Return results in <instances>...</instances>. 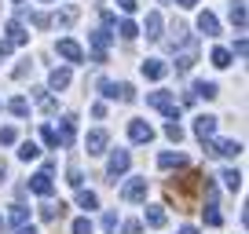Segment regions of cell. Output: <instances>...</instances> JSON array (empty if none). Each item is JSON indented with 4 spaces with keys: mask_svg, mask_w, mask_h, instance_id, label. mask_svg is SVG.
<instances>
[{
    "mask_svg": "<svg viewBox=\"0 0 249 234\" xmlns=\"http://www.w3.org/2000/svg\"><path fill=\"white\" fill-rule=\"evenodd\" d=\"M205 176L202 172H187V176H172L169 183V198H176L179 209H191V194H202Z\"/></svg>",
    "mask_w": 249,
    "mask_h": 234,
    "instance_id": "cell-1",
    "label": "cell"
},
{
    "mask_svg": "<svg viewBox=\"0 0 249 234\" xmlns=\"http://www.w3.org/2000/svg\"><path fill=\"white\" fill-rule=\"evenodd\" d=\"M147 102H150L154 110H161L169 121H179V106H176V99H172L169 92H150V95H147Z\"/></svg>",
    "mask_w": 249,
    "mask_h": 234,
    "instance_id": "cell-2",
    "label": "cell"
},
{
    "mask_svg": "<svg viewBox=\"0 0 249 234\" xmlns=\"http://www.w3.org/2000/svg\"><path fill=\"white\" fill-rule=\"evenodd\" d=\"M88 40H92V63H107V48H110V30L103 26V30H95V33H88Z\"/></svg>",
    "mask_w": 249,
    "mask_h": 234,
    "instance_id": "cell-3",
    "label": "cell"
},
{
    "mask_svg": "<svg viewBox=\"0 0 249 234\" xmlns=\"http://www.w3.org/2000/svg\"><path fill=\"white\" fill-rule=\"evenodd\" d=\"M128 165H132L128 150H114V154H110V165H107V176H110V183H117V176H124V172H128Z\"/></svg>",
    "mask_w": 249,
    "mask_h": 234,
    "instance_id": "cell-4",
    "label": "cell"
},
{
    "mask_svg": "<svg viewBox=\"0 0 249 234\" xmlns=\"http://www.w3.org/2000/svg\"><path fill=\"white\" fill-rule=\"evenodd\" d=\"M121 198H124V201H143V198H147V176L128 180V183L121 187Z\"/></svg>",
    "mask_w": 249,
    "mask_h": 234,
    "instance_id": "cell-5",
    "label": "cell"
},
{
    "mask_svg": "<svg viewBox=\"0 0 249 234\" xmlns=\"http://www.w3.org/2000/svg\"><path fill=\"white\" fill-rule=\"evenodd\" d=\"M209 154L213 157H238L242 143H234V139H209Z\"/></svg>",
    "mask_w": 249,
    "mask_h": 234,
    "instance_id": "cell-6",
    "label": "cell"
},
{
    "mask_svg": "<svg viewBox=\"0 0 249 234\" xmlns=\"http://www.w3.org/2000/svg\"><path fill=\"white\" fill-rule=\"evenodd\" d=\"M55 51H59L66 63H85V51H81V44H77V40H70V37H62L59 44H55Z\"/></svg>",
    "mask_w": 249,
    "mask_h": 234,
    "instance_id": "cell-7",
    "label": "cell"
},
{
    "mask_svg": "<svg viewBox=\"0 0 249 234\" xmlns=\"http://www.w3.org/2000/svg\"><path fill=\"white\" fill-rule=\"evenodd\" d=\"M73 135H77V117L66 114L62 117V128L55 132V139H59V147H73Z\"/></svg>",
    "mask_w": 249,
    "mask_h": 234,
    "instance_id": "cell-8",
    "label": "cell"
},
{
    "mask_svg": "<svg viewBox=\"0 0 249 234\" xmlns=\"http://www.w3.org/2000/svg\"><path fill=\"white\" fill-rule=\"evenodd\" d=\"M30 190H33V194H40V198H52V190H55L52 172H37V176H30Z\"/></svg>",
    "mask_w": 249,
    "mask_h": 234,
    "instance_id": "cell-9",
    "label": "cell"
},
{
    "mask_svg": "<svg viewBox=\"0 0 249 234\" xmlns=\"http://www.w3.org/2000/svg\"><path fill=\"white\" fill-rule=\"evenodd\" d=\"M213 132H216V117H213V114H202V117L195 121V135H198L202 143H209Z\"/></svg>",
    "mask_w": 249,
    "mask_h": 234,
    "instance_id": "cell-10",
    "label": "cell"
},
{
    "mask_svg": "<svg viewBox=\"0 0 249 234\" xmlns=\"http://www.w3.org/2000/svg\"><path fill=\"white\" fill-rule=\"evenodd\" d=\"M128 139L132 143H150L154 139V128H150L147 121H132V125H128Z\"/></svg>",
    "mask_w": 249,
    "mask_h": 234,
    "instance_id": "cell-11",
    "label": "cell"
},
{
    "mask_svg": "<svg viewBox=\"0 0 249 234\" xmlns=\"http://www.w3.org/2000/svg\"><path fill=\"white\" fill-rule=\"evenodd\" d=\"M107 139H110V135L107 132H103V128H95V132H88V139H85V147H88V154H103V150H107Z\"/></svg>",
    "mask_w": 249,
    "mask_h": 234,
    "instance_id": "cell-12",
    "label": "cell"
},
{
    "mask_svg": "<svg viewBox=\"0 0 249 234\" xmlns=\"http://www.w3.org/2000/svg\"><path fill=\"white\" fill-rule=\"evenodd\" d=\"M165 73H169V66H165L161 59H147V63H143V77L147 81H161Z\"/></svg>",
    "mask_w": 249,
    "mask_h": 234,
    "instance_id": "cell-13",
    "label": "cell"
},
{
    "mask_svg": "<svg viewBox=\"0 0 249 234\" xmlns=\"http://www.w3.org/2000/svg\"><path fill=\"white\" fill-rule=\"evenodd\" d=\"M26 40H30V33L22 30V22H18V18H11V22H8V44L18 48V44H26Z\"/></svg>",
    "mask_w": 249,
    "mask_h": 234,
    "instance_id": "cell-14",
    "label": "cell"
},
{
    "mask_svg": "<svg viewBox=\"0 0 249 234\" xmlns=\"http://www.w3.org/2000/svg\"><path fill=\"white\" fill-rule=\"evenodd\" d=\"M198 30H202L205 37H216V33H220L216 15H213V11H202V15H198Z\"/></svg>",
    "mask_w": 249,
    "mask_h": 234,
    "instance_id": "cell-15",
    "label": "cell"
},
{
    "mask_svg": "<svg viewBox=\"0 0 249 234\" xmlns=\"http://www.w3.org/2000/svg\"><path fill=\"white\" fill-rule=\"evenodd\" d=\"M169 48H172V51H176V48H195V40H191V33H187V26H179V22H176V30H172Z\"/></svg>",
    "mask_w": 249,
    "mask_h": 234,
    "instance_id": "cell-16",
    "label": "cell"
},
{
    "mask_svg": "<svg viewBox=\"0 0 249 234\" xmlns=\"http://www.w3.org/2000/svg\"><path fill=\"white\" fill-rule=\"evenodd\" d=\"M143 33H147V40H161V15H158V11H150V15H147Z\"/></svg>",
    "mask_w": 249,
    "mask_h": 234,
    "instance_id": "cell-17",
    "label": "cell"
},
{
    "mask_svg": "<svg viewBox=\"0 0 249 234\" xmlns=\"http://www.w3.org/2000/svg\"><path fill=\"white\" fill-rule=\"evenodd\" d=\"M48 84H52L55 92H62V88H70V70H59V66H55V70L48 73Z\"/></svg>",
    "mask_w": 249,
    "mask_h": 234,
    "instance_id": "cell-18",
    "label": "cell"
},
{
    "mask_svg": "<svg viewBox=\"0 0 249 234\" xmlns=\"http://www.w3.org/2000/svg\"><path fill=\"white\" fill-rule=\"evenodd\" d=\"M191 95H195V99H216V95H220V88L213 84V81H198Z\"/></svg>",
    "mask_w": 249,
    "mask_h": 234,
    "instance_id": "cell-19",
    "label": "cell"
},
{
    "mask_svg": "<svg viewBox=\"0 0 249 234\" xmlns=\"http://www.w3.org/2000/svg\"><path fill=\"white\" fill-rule=\"evenodd\" d=\"M231 22L246 30V0H231Z\"/></svg>",
    "mask_w": 249,
    "mask_h": 234,
    "instance_id": "cell-20",
    "label": "cell"
},
{
    "mask_svg": "<svg viewBox=\"0 0 249 234\" xmlns=\"http://www.w3.org/2000/svg\"><path fill=\"white\" fill-rule=\"evenodd\" d=\"M158 165H161V168H179V165H187V157H183V154H172V150H165V154L158 157Z\"/></svg>",
    "mask_w": 249,
    "mask_h": 234,
    "instance_id": "cell-21",
    "label": "cell"
},
{
    "mask_svg": "<svg viewBox=\"0 0 249 234\" xmlns=\"http://www.w3.org/2000/svg\"><path fill=\"white\" fill-rule=\"evenodd\" d=\"M220 180H224L227 190H242V172H238V168H224V176H220Z\"/></svg>",
    "mask_w": 249,
    "mask_h": 234,
    "instance_id": "cell-22",
    "label": "cell"
},
{
    "mask_svg": "<svg viewBox=\"0 0 249 234\" xmlns=\"http://www.w3.org/2000/svg\"><path fill=\"white\" fill-rule=\"evenodd\" d=\"M147 227H165V209H158V205H147Z\"/></svg>",
    "mask_w": 249,
    "mask_h": 234,
    "instance_id": "cell-23",
    "label": "cell"
},
{
    "mask_svg": "<svg viewBox=\"0 0 249 234\" xmlns=\"http://www.w3.org/2000/svg\"><path fill=\"white\" fill-rule=\"evenodd\" d=\"M191 66H195V48H187V51L176 59V73H191Z\"/></svg>",
    "mask_w": 249,
    "mask_h": 234,
    "instance_id": "cell-24",
    "label": "cell"
},
{
    "mask_svg": "<svg viewBox=\"0 0 249 234\" xmlns=\"http://www.w3.org/2000/svg\"><path fill=\"white\" fill-rule=\"evenodd\" d=\"M77 205H81V209H88V212H92V209H99V198H95L92 190H77Z\"/></svg>",
    "mask_w": 249,
    "mask_h": 234,
    "instance_id": "cell-25",
    "label": "cell"
},
{
    "mask_svg": "<svg viewBox=\"0 0 249 234\" xmlns=\"http://www.w3.org/2000/svg\"><path fill=\"white\" fill-rule=\"evenodd\" d=\"M33 95H37V102H40V110H44V114H55V110H59V102H55L52 95H44V88H37Z\"/></svg>",
    "mask_w": 249,
    "mask_h": 234,
    "instance_id": "cell-26",
    "label": "cell"
},
{
    "mask_svg": "<svg viewBox=\"0 0 249 234\" xmlns=\"http://www.w3.org/2000/svg\"><path fill=\"white\" fill-rule=\"evenodd\" d=\"M213 66L227 70V66H231V51H227V48H213Z\"/></svg>",
    "mask_w": 249,
    "mask_h": 234,
    "instance_id": "cell-27",
    "label": "cell"
},
{
    "mask_svg": "<svg viewBox=\"0 0 249 234\" xmlns=\"http://www.w3.org/2000/svg\"><path fill=\"white\" fill-rule=\"evenodd\" d=\"M26 219H30V209H26V205H11V223L26 227Z\"/></svg>",
    "mask_w": 249,
    "mask_h": 234,
    "instance_id": "cell-28",
    "label": "cell"
},
{
    "mask_svg": "<svg viewBox=\"0 0 249 234\" xmlns=\"http://www.w3.org/2000/svg\"><path fill=\"white\" fill-rule=\"evenodd\" d=\"M117 33H121L124 40H136V37H140V30H136V22H128V18H124L121 26H117Z\"/></svg>",
    "mask_w": 249,
    "mask_h": 234,
    "instance_id": "cell-29",
    "label": "cell"
},
{
    "mask_svg": "<svg viewBox=\"0 0 249 234\" xmlns=\"http://www.w3.org/2000/svg\"><path fill=\"white\" fill-rule=\"evenodd\" d=\"M73 18H77V8H66V11H59V15H55V26H70Z\"/></svg>",
    "mask_w": 249,
    "mask_h": 234,
    "instance_id": "cell-30",
    "label": "cell"
},
{
    "mask_svg": "<svg viewBox=\"0 0 249 234\" xmlns=\"http://www.w3.org/2000/svg\"><path fill=\"white\" fill-rule=\"evenodd\" d=\"M37 154H40V150H37V143H22V147H18V157H22V161H33Z\"/></svg>",
    "mask_w": 249,
    "mask_h": 234,
    "instance_id": "cell-31",
    "label": "cell"
},
{
    "mask_svg": "<svg viewBox=\"0 0 249 234\" xmlns=\"http://www.w3.org/2000/svg\"><path fill=\"white\" fill-rule=\"evenodd\" d=\"M117 99L121 102H136V88L132 84H117Z\"/></svg>",
    "mask_w": 249,
    "mask_h": 234,
    "instance_id": "cell-32",
    "label": "cell"
},
{
    "mask_svg": "<svg viewBox=\"0 0 249 234\" xmlns=\"http://www.w3.org/2000/svg\"><path fill=\"white\" fill-rule=\"evenodd\" d=\"M165 135H169L172 143H179V139H183V128H179V121H169V125H165Z\"/></svg>",
    "mask_w": 249,
    "mask_h": 234,
    "instance_id": "cell-33",
    "label": "cell"
},
{
    "mask_svg": "<svg viewBox=\"0 0 249 234\" xmlns=\"http://www.w3.org/2000/svg\"><path fill=\"white\" fill-rule=\"evenodd\" d=\"M8 106H11V114H15V117H26V114H30V102H26V99H11Z\"/></svg>",
    "mask_w": 249,
    "mask_h": 234,
    "instance_id": "cell-34",
    "label": "cell"
},
{
    "mask_svg": "<svg viewBox=\"0 0 249 234\" xmlns=\"http://www.w3.org/2000/svg\"><path fill=\"white\" fill-rule=\"evenodd\" d=\"M30 22L37 26V30H48V26H52V18H48L44 11H33V15H30Z\"/></svg>",
    "mask_w": 249,
    "mask_h": 234,
    "instance_id": "cell-35",
    "label": "cell"
},
{
    "mask_svg": "<svg viewBox=\"0 0 249 234\" xmlns=\"http://www.w3.org/2000/svg\"><path fill=\"white\" fill-rule=\"evenodd\" d=\"M205 223H209V227H220V223H224V216L216 212V205H209V209H205Z\"/></svg>",
    "mask_w": 249,
    "mask_h": 234,
    "instance_id": "cell-36",
    "label": "cell"
},
{
    "mask_svg": "<svg viewBox=\"0 0 249 234\" xmlns=\"http://www.w3.org/2000/svg\"><path fill=\"white\" fill-rule=\"evenodd\" d=\"M73 234H92V219H88V216L73 219Z\"/></svg>",
    "mask_w": 249,
    "mask_h": 234,
    "instance_id": "cell-37",
    "label": "cell"
},
{
    "mask_svg": "<svg viewBox=\"0 0 249 234\" xmlns=\"http://www.w3.org/2000/svg\"><path fill=\"white\" fill-rule=\"evenodd\" d=\"M18 135H15V128H0V147H11Z\"/></svg>",
    "mask_w": 249,
    "mask_h": 234,
    "instance_id": "cell-38",
    "label": "cell"
},
{
    "mask_svg": "<svg viewBox=\"0 0 249 234\" xmlns=\"http://www.w3.org/2000/svg\"><path fill=\"white\" fill-rule=\"evenodd\" d=\"M40 139H44L48 147H59V139H55V128H48V125L40 128Z\"/></svg>",
    "mask_w": 249,
    "mask_h": 234,
    "instance_id": "cell-39",
    "label": "cell"
},
{
    "mask_svg": "<svg viewBox=\"0 0 249 234\" xmlns=\"http://www.w3.org/2000/svg\"><path fill=\"white\" fill-rule=\"evenodd\" d=\"M66 176H70V180H66V183L81 190V168H77V165H70V172H66Z\"/></svg>",
    "mask_w": 249,
    "mask_h": 234,
    "instance_id": "cell-40",
    "label": "cell"
},
{
    "mask_svg": "<svg viewBox=\"0 0 249 234\" xmlns=\"http://www.w3.org/2000/svg\"><path fill=\"white\" fill-rule=\"evenodd\" d=\"M30 70H33V63H30V59H22V63L15 66V77L22 81V77H26V73H30Z\"/></svg>",
    "mask_w": 249,
    "mask_h": 234,
    "instance_id": "cell-41",
    "label": "cell"
},
{
    "mask_svg": "<svg viewBox=\"0 0 249 234\" xmlns=\"http://www.w3.org/2000/svg\"><path fill=\"white\" fill-rule=\"evenodd\" d=\"M117 8H121V11H128V15H132V11L140 8V4H136V0H117Z\"/></svg>",
    "mask_w": 249,
    "mask_h": 234,
    "instance_id": "cell-42",
    "label": "cell"
},
{
    "mask_svg": "<svg viewBox=\"0 0 249 234\" xmlns=\"http://www.w3.org/2000/svg\"><path fill=\"white\" fill-rule=\"evenodd\" d=\"M15 234H37V227H33V223L30 227H15Z\"/></svg>",
    "mask_w": 249,
    "mask_h": 234,
    "instance_id": "cell-43",
    "label": "cell"
},
{
    "mask_svg": "<svg viewBox=\"0 0 249 234\" xmlns=\"http://www.w3.org/2000/svg\"><path fill=\"white\" fill-rule=\"evenodd\" d=\"M4 55H11V44H8V40H0V59H4Z\"/></svg>",
    "mask_w": 249,
    "mask_h": 234,
    "instance_id": "cell-44",
    "label": "cell"
},
{
    "mask_svg": "<svg viewBox=\"0 0 249 234\" xmlns=\"http://www.w3.org/2000/svg\"><path fill=\"white\" fill-rule=\"evenodd\" d=\"M172 4H179V8H195L198 0H172Z\"/></svg>",
    "mask_w": 249,
    "mask_h": 234,
    "instance_id": "cell-45",
    "label": "cell"
},
{
    "mask_svg": "<svg viewBox=\"0 0 249 234\" xmlns=\"http://www.w3.org/2000/svg\"><path fill=\"white\" fill-rule=\"evenodd\" d=\"M176 234H198V231H195V227H179Z\"/></svg>",
    "mask_w": 249,
    "mask_h": 234,
    "instance_id": "cell-46",
    "label": "cell"
},
{
    "mask_svg": "<svg viewBox=\"0 0 249 234\" xmlns=\"http://www.w3.org/2000/svg\"><path fill=\"white\" fill-rule=\"evenodd\" d=\"M15 4H22V0H15Z\"/></svg>",
    "mask_w": 249,
    "mask_h": 234,
    "instance_id": "cell-47",
    "label": "cell"
},
{
    "mask_svg": "<svg viewBox=\"0 0 249 234\" xmlns=\"http://www.w3.org/2000/svg\"><path fill=\"white\" fill-rule=\"evenodd\" d=\"M0 227H4V219H0Z\"/></svg>",
    "mask_w": 249,
    "mask_h": 234,
    "instance_id": "cell-48",
    "label": "cell"
}]
</instances>
